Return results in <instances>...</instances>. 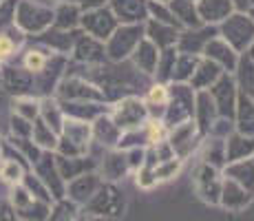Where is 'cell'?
<instances>
[{
  "instance_id": "1",
  "label": "cell",
  "mask_w": 254,
  "mask_h": 221,
  "mask_svg": "<svg viewBox=\"0 0 254 221\" xmlns=\"http://www.w3.org/2000/svg\"><path fill=\"white\" fill-rule=\"evenodd\" d=\"M126 208H128V199H126L124 190L113 181H104L100 186V190L93 195V199L82 208V213L91 215V217L120 221L126 215Z\"/></svg>"
},
{
  "instance_id": "33",
  "label": "cell",
  "mask_w": 254,
  "mask_h": 221,
  "mask_svg": "<svg viewBox=\"0 0 254 221\" xmlns=\"http://www.w3.org/2000/svg\"><path fill=\"white\" fill-rule=\"evenodd\" d=\"M234 131L241 135L254 137V100L239 91L237 111H234Z\"/></svg>"
},
{
  "instance_id": "40",
  "label": "cell",
  "mask_w": 254,
  "mask_h": 221,
  "mask_svg": "<svg viewBox=\"0 0 254 221\" xmlns=\"http://www.w3.org/2000/svg\"><path fill=\"white\" fill-rule=\"evenodd\" d=\"M31 142L42 150H51L56 153V146H58V133L53 129H49L45 122L38 117L33 120V131H31Z\"/></svg>"
},
{
  "instance_id": "19",
  "label": "cell",
  "mask_w": 254,
  "mask_h": 221,
  "mask_svg": "<svg viewBox=\"0 0 254 221\" xmlns=\"http://www.w3.org/2000/svg\"><path fill=\"white\" fill-rule=\"evenodd\" d=\"M148 0H109L111 11L120 24H141L148 20Z\"/></svg>"
},
{
  "instance_id": "28",
  "label": "cell",
  "mask_w": 254,
  "mask_h": 221,
  "mask_svg": "<svg viewBox=\"0 0 254 221\" xmlns=\"http://www.w3.org/2000/svg\"><path fill=\"white\" fill-rule=\"evenodd\" d=\"M223 69L217 65V62H212V60H208V58H199V62H197V69H194V73H192V77H190V82L188 84L194 88V91H208L210 86L214 84V82L219 80V77L223 75Z\"/></svg>"
},
{
  "instance_id": "27",
  "label": "cell",
  "mask_w": 254,
  "mask_h": 221,
  "mask_svg": "<svg viewBox=\"0 0 254 221\" xmlns=\"http://www.w3.org/2000/svg\"><path fill=\"white\" fill-rule=\"evenodd\" d=\"M2 86L16 95H31L33 75L24 67H4L2 69Z\"/></svg>"
},
{
  "instance_id": "44",
  "label": "cell",
  "mask_w": 254,
  "mask_h": 221,
  "mask_svg": "<svg viewBox=\"0 0 254 221\" xmlns=\"http://www.w3.org/2000/svg\"><path fill=\"white\" fill-rule=\"evenodd\" d=\"M201 56H190V53H179L177 62H175V71H173V82H190L197 62Z\"/></svg>"
},
{
  "instance_id": "60",
  "label": "cell",
  "mask_w": 254,
  "mask_h": 221,
  "mask_svg": "<svg viewBox=\"0 0 254 221\" xmlns=\"http://www.w3.org/2000/svg\"><path fill=\"white\" fill-rule=\"evenodd\" d=\"M252 159H254V157H252Z\"/></svg>"
},
{
  "instance_id": "50",
  "label": "cell",
  "mask_w": 254,
  "mask_h": 221,
  "mask_svg": "<svg viewBox=\"0 0 254 221\" xmlns=\"http://www.w3.org/2000/svg\"><path fill=\"white\" fill-rule=\"evenodd\" d=\"M135 184H137V188H141V190L155 188L157 179H155V175H153V168H150V166H141L139 170H135Z\"/></svg>"
},
{
  "instance_id": "54",
  "label": "cell",
  "mask_w": 254,
  "mask_h": 221,
  "mask_svg": "<svg viewBox=\"0 0 254 221\" xmlns=\"http://www.w3.org/2000/svg\"><path fill=\"white\" fill-rule=\"evenodd\" d=\"M246 58H250V60L254 62V40H252V44L248 47V51H246Z\"/></svg>"
},
{
  "instance_id": "51",
  "label": "cell",
  "mask_w": 254,
  "mask_h": 221,
  "mask_svg": "<svg viewBox=\"0 0 254 221\" xmlns=\"http://www.w3.org/2000/svg\"><path fill=\"white\" fill-rule=\"evenodd\" d=\"M0 221H18L16 210L9 204V199H0Z\"/></svg>"
},
{
  "instance_id": "39",
  "label": "cell",
  "mask_w": 254,
  "mask_h": 221,
  "mask_svg": "<svg viewBox=\"0 0 254 221\" xmlns=\"http://www.w3.org/2000/svg\"><path fill=\"white\" fill-rule=\"evenodd\" d=\"M82 217V208L77 204H73L71 199L62 197L56 199L51 206V213H49L47 221H80Z\"/></svg>"
},
{
  "instance_id": "16",
  "label": "cell",
  "mask_w": 254,
  "mask_h": 221,
  "mask_svg": "<svg viewBox=\"0 0 254 221\" xmlns=\"http://www.w3.org/2000/svg\"><path fill=\"white\" fill-rule=\"evenodd\" d=\"M217 33H219V29L217 27H210V24H203V27H197V29H182L175 47H177L179 53L201 56L203 47H206L210 38H214Z\"/></svg>"
},
{
  "instance_id": "48",
  "label": "cell",
  "mask_w": 254,
  "mask_h": 221,
  "mask_svg": "<svg viewBox=\"0 0 254 221\" xmlns=\"http://www.w3.org/2000/svg\"><path fill=\"white\" fill-rule=\"evenodd\" d=\"M148 18L153 20H159V22H166V24H173V27H179V22L175 20L173 11H170V4L168 2H162V0H148ZM182 29V27H179Z\"/></svg>"
},
{
  "instance_id": "24",
  "label": "cell",
  "mask_w": 254,
  "mask_h": 221,
  "mask_svg": "<svg viewBox=\"0 0 254 221\" xmlns=\"http://www.w3.org/2000/svg\"><path fill=\"white\" fill-rule=\"evenodd\" d=\"M56 166H58V173L64 181H71L75 177L89 173V170H97V161L93 159L91 155H82V157H62L56 155Z\"/></svg>"
},
{
  "instance_id": "42",
  "label": "cell",
  "mask_w": 254,
  "mask_h": 221,
  "mask_svg": "<svg viewBox=\"0 0 254 221\" xmlns=\"http://www.w3.org/2000/svg\"><path fill=\"white\" fill-rule=\"evenodd\" d=\"M170 100V86L164 84V82H155V84L148 86V91H146V109H148V115L153 113L155 106H159V111H162V117H164V111H166V104H168Z\"/></svg>"
},
{
  "instance_id": "22",
  "label": "cell",
  "mask_w": 254,
  "mask_h": 221,
  "mask_svg": "<svg viewBox=\"0 0 254 221\" xmlns=\"http://www.w3.org/2000/svg\"><path fill=\"white\" fill-rule=\"evenodd\" d=\"M91 131H93V142H97L102 148H117L122 131L109 113H102L100 117H95L91 122Z\"/></svg>"
},
{
  "instance_id": "10",
  "label": "cell",
  "mask_w": 254,
  "mask_h": 221,
  "mask_svg": "<svg viewBox=\"0 0 254 221\" xmlns=\"http://www.w3.org/2000/svg\"><path fill=\"white\" fill-rule=\"evenodd\" d=\"M117 18L113 16L109 7H93V9H84L80 18V31H84L86 36L97 38V40L106 42L111 38V33L117 29Z\"/></svg>"
},
{
  "instance_id": "55",
  "label": "cell",
  "mask_w": 254,
  "mask_h": 221,
  "mask_svg": "<svg viewBox=\"0 0 254 221\" xmlns=\"http://www.w3.org/2000/svg\"><path fill=\"white\" fill-rule=\"evenodd\" d=\"M248 16H250V18H252V20H254V7L250 9V11H248Z\"/></svg>"
},
{
  "instance_id": "4",
  "label": "cell",
  "mask_w": 254,
  "mask_h": 221,
  "mask_svg": "<svg viewBox=\"0 0 254 221\" xmlns=\"http://www.w3.org/2000/svg\"><path fill=\"white\" fill-rule=\"evenodd\" d=\"M144 38V22L141 24H117V29L111 33V38L104 42L106 58L113 62L128 60L137 44Z\"/></svg>"
},
{
  "instance_id": "14",
  "label": "cell",
  "mask_w": 254,
  "mask_h": 221,
  "mask_svg": "<svg viewBox=\"0 0 254 221\" xmlns=\"http://www.w3.org/2000/svg\"><path fill=\"white\" fill-rule=\"evenodd\" d=\"M199 142H201V133H199L194 120H186L182 124L168 129V144L173 146L179 159H186L199 146Z\"/></svg>"
},
{
  "instance_id": "43",
  "label": "cell",
  "mask_w": 254,
  "mask_h": 221,
  "mask_svg": "<svg viewBox=\"0 0 254 221\" xmlns=\"http://www.w3.org/2000/svg\"><path fill=\"white\" fill-rule=\"evenodd\" d=\"M237 77H239V91L254 100V62L250 58H241L237 67Z\"/></svg>"
},
{
  "instance_id": "29",
  "label": "cell",
  "mask_w": 254,
  "mask_h": 221,
  "mask_svg": "<svg viewBox=\"0 0 254 221\" xmlns=\"http://www.w3.org/2000/svg\"><path fill=\"white\" fill-rule=\"evenodd\" d=\"M159 53L162 51H159V49L144 36L141 38V42L137 44V49L133 51V56H130V62H133V67L137 69V71L144 73V75H155Z\"/></svg>"
},
{
  "instance_id": "2",
  "label": "cell",
  "mask_w": 254,
  "mask_h": 221,
  "mask_svg": "<svg viewBox=\"0 0 254 221\" xmlns=\"http://www.w3.org/2000/svg\"><path fill=\"white\" fill-rule=\"evenodd\" d=\"M53 9L56 4H49L45 0H18L13 24L27 36H40L42 31L53 27Z\"/></svg>"
},
{
  "instance_id": "38",
  "label": "cell",
  "mask_w": 254,
  "mask_h": 221,
  "mask_svg": "<svg viewBox=\"0 0 254 221\" xmlns=\"http://www.w3.org/2000/svg\"><path fill=\"white\" fill-rule=\"evenodd\" d=\"M51 56H53V53L49 51L47 47H42V44L29 47L27 51H24V56H22V67L27 69L31 75H38L40 71H45V67L49 65Z\"/></svg>"
},
{
  "instance_id": "30",
  "label": "cell",
  "mask_w": 254,
  "mask_h": 221,
  "mask_svg": "<svg viewBox=\"0 0 254 221\" xmlns=\"http://www.w3.org/2000/svg\"><path fill=\"white\" fill-rule=\"evenodd\" d=\"M84 9L73 2H58L53 9V27L60 31H77Z\"/></svg>"
},
{
  "instance_id": "21",
  "label": "cell",
  "mask_w": 254,
  "mask_h": 221,
  "mask_svg": "<svg viewBox=\"0 0 254 221\" xmlns=\"http://www.w3.org/2000/svg\"><path fill=\"white\" fill-rule=\"evenodd\" d=\"M219 117V111H217V104H214L212 95H210V91H197V97H194V124H197L199 133L203 135H208L210 129H212V124L217 122Z\"/></svg>"
},
{
  "instance_id": "59",
  "label": "cell",
  "mask_w": 254,
  "mask_h": 221,
  "mask_svg": "<svg viewBox=\"0 0 254 221\" xmlns=\"http://www.w3.org/2000/svg\"><path fill=\"white\" fill-rule=\"evenodd\" d=\"M194 2H197V0H194Z\"/></svg>"
},
{
  "instance_id": "18",
  "label": "cell",
  "mask_w": 254,
  "mask_h": 221,
  "mask_svg": "<svg viewBox=\"0 0 254 221\" xmlns=\"http://www.w3.org/2000/svg\"><path fill=\"white\" fill-rule=\"evenodd\" d=\"M201 56L208 58V60H212V62H217V65L221 67L226 73H234V71H237L239 60H241V58H239V53L234 51V49L226 40H223L219 33L208 40V44L203 47Z\"/></svg>"
},
{
  "instance_id": "46",
  "label": "cell",
  "mask_w": 254,
  "mask_h": 221,
  "mask_svg": "<svg viewBox=\"0 0 254 221\" xmlns=\"http://www.w3.org/2000/svg\"><path fill=\"white\" fill-rule=\"evenodd\" d=\"M182 168H184V159H179V157H173V159L159 161V164L153 168V175H155V179H157V184H162V181L175 179V177L182 173Z\"/></svg>"
},
{
  "instance_id": "35",
  "label": "cell",
  "mask_w": 254,
  "mask_h": 221,
  "mask_svg": "<svg viewBox=\"0 0 254 221\" xmlns=\"http://www.w3.org/2000/svg\"><path fill=\"white\" fill-rule=\"evenodd\" d=\"M223 175L230 177L232 181H237L239 186H243L246 190L254 193V159H239L230 161L223 166Z\"/></svg>"
},
{
  "instance_id": "34",
  "label": "cell",
  "mask_w": 254,
  "mask_h": 221,
  "mask_svg": "<svg viewBox=\"0 0 254 221\" xmlns=\"http://www.w3.org/2000/svg\"><path fill=\"white\" fill-rule=\"evenodd\" d=\"M170 11H173L175 20L179 22V27L184 29H197L203 27L201 18L197 11V2L194 0H170Z\"/></svg>"
},
{
  "instance_id": "20",
  "label": "cell",
  "mask_w": 254,
  "mask_h": 221,
  "mask_svg": "<svg viewBox=\"0 0 254 221\" xmlns=\"http://www.w3.org/2000/svg\"><path fill=\"white\" fill-rule=\"evenodd\" d=\"M97 170L104 177V181H113V184H117V181H122L126 175L133 173L130 164H128V155L122 148H109V153L104 155V159L97 166Z\"/></svg>"
},
{
  "instance_id": "25",
  "label": "cell",
  "mask_w": 254,
  "mask_h": 221,
  "mask_svg": "<svg viewBox=\"0 0 254 221\" xmlns=\"http://www.w3.org/2000/svg\"><path fill=\"white\" fill-rule=\"evenodd\" d=\"M197 11L203 24L219 27L234 11L232 0H197Z\"/></svg>"
},
{
  "instance_id": "11",
  "label": "cell",
  "mask_w": 254,
  "mask_h": 221,
  "mask_svg": "<svg viewBox=\"0 0 254 221\" xmlns=\"http://www.w3.org/2000/svg\"><path fill=\"white\" fill-rule=\"evenodd\" d=\"M212 95L214 104H217L219 117H228L234 120V111H237V97H239V86L237 80L232 77V73H223L212 86L208 88Z\"/></svg>"
},
{
  "instance_id": "6",
  "label": "cell",
  "mask_w": 254,
  "mask_h": 221,
  "mask_svg": "<svg viewBox=\"0 0 254 221\" xmlns=\"http://www.w3.org/2000/svg\"><path fill=\"white\" fill-rule=\"evenodd\" d=\"M113 117V122L120 126V131H130V129H139L148 122V109H146L144 97L137 95H124L113 104V109L109 113Z\"/></svg>"
},
{
  "instance_id": "49",
  "label": "cell",
  "mask_w": 254,
  "mask_h": 221,
  "mask_svg": "<svg viewBox=\"0 0 254 221\" xmlns=\"http://www.w3.org/2000/svg\"><path fill=\"white\" fill-rule=\"evenodd\" d=\"M9 122H11V135H9V137H31L33 122L24 120V117L16 115V113H11Z\"/></svg>"
},
{
  "instance_id": "8",
  "label": "cell",
  "mask_w": 254,
  "mask_h": 221,
  "mask_svg": "<svg viewBox=\"0 0 254 221\" xmlns=\"http://www.w3.org/2000/svg\"><path fill=\"white\" fill-rule=\"evenodd\" d=\"M53 95L60 102H106L102 88L82 75H64Z\"/></svg>"
},
{
  "instance_id": "12",
  "label": "cell",
  "mask_w": 254,
  "mask_h": 221,
  "mask_svg": "<svg viewBox=\"0 0 254 221\" xmlns=\"http://www.w3.org/2000/svg\"><path fill=\"white\" fill-rule=\"evenodd\" d=\"M31 170L42 179V184L47 186V190L51 193L53 201L64 197V190H66V181L60 177L58 173V166H56V153L51 150H45L40 155V159L31 166Z\"/></svg>"
},
{
  "instance_id": "9",
  "label": "cell",
  "mask_w": 254,
  "mask_h": 221,
  "mask_svg": "<svg viewBox=\"0 0 254 221\" xmlns=\"http://www.w3.org/2000/svg\"><path fill=\"white\" fill-rule=\"evenodd\" d=\"M223 186V170L214 168L210 164L199 161L192 173V188L194 195L208 206H219V195Z\"/></svg>"
},
{
  "instance_id": "3",
  "label": "cell",
  "mask_w": 254,
  "mask_h": 221,
  "mask_svg": "<svg viewBox=\"0 0 254 221\" xmlns=\"http://www.w3.org/2000/svg\"><path fill=\"white\" fill-rule=\"evenodd\" d=\"M194 97L197 91L188 84V82H173L170 84V100L164 111V124L168 129L182 124L186 120H192L194 115Z\"/></svg>"
},
{
  "instance_id": "5",
  "label": "cell",
  "mask_w": 254,
  "mask_h": 221,
  "mask_svg": "<svg viewBox=\"0 0 254 221\" xmlns=\"http://www.w3.org/2000/svg\"><path fill=\"white\" fill-rule=\"evenodd\" d=\"M219 36L223 38L237 53L248 51V47L254 40V20L248 13L232 11L221 24H219Z\"/></svg>"
},
{
  "instance_id": "26",
  "label": "cell",
  "mask_w": 254,
  "mask_h": 221,
  "mask_svg": "<svg viewBox=\"0 0 254 221\" xmlns=\"http://www.w3.org/2000/svg\"><path fill=\"white\" fill-rule=\"evenodd\" d=\"M197 150H199V161L223 170V166H226V140L214 135H203Z\"/></svg>"
},
{
  "instance_id": "36",
  "label": "cell",
  "mask_w": 254,
  "mask_h": 221,
  "mask_svg": "<svg viewBox=\"0 0 254 221\" xmlns=\"http://www.w3.org/2000/svg\"><path fill=\"white\" fill-rule=\"evenodd\" d=\"M40 117L42 122L53 129L60 135L62 131V122H64V111H62V104L56 95H47V97H40Z\"/></svg>"
},
{
  "instance_id": "45",
  "label": "cell",
  "mask_w": 254,
  "mask_h": 221,
  "mask_svg": "<svg viewBox=\"0 0 254 221\" xmlns=\"http://www.w3.org/2000/svg\"><path fill=\"white\" fill-rule=\"evenodd\" d=\"M13 113L24 117V120H29V122L38 120V115H40V97L18 95L16 100H13Z\"/></svg>"
},
{
  "instance_id": "58",
  "label": "cell",
  "mask_w": 254,
  "mask_h": 221,
  "mask_svg": "<svg viewBox=\"0 0 254 221\" xmlns=\"http://www.w3.org/2000/svg\"><path fill=\"white\" fill-rule=\"evenodd\" d=\"M0 2H4V0H0Z\"/></svg>"
},
{
  "instance_id": "52",
  "label": "cell",
  "mask_w": 254,
  "mask_h": 221,
  "mask_svg": "<svg viewBox=\"0 0 254 221\" xmlns=\"http://www.w3.org/2000/svg\"><path fill=\"white\" fill-rule=\"evenodd\" d=\"M232 4H234V11L248 13L254 7V0H232Z\"/></svg>"
},
{
  "instance_id": "7",
  "label": "cell",
  "mask_w": 254,
  "mask_h": 221,
  "mask_svg": "<svg viewBox=\"0 0 254 221\" xmlns=\"http://www.w3.org/2000/svg\"><path fill=\"white\" fill-rule=\"evenodd\" d=\"M9 204L16 210L18 221H47L49 213H51V206L42 199H36L22 184L11 186L9 188Z\"/></svg>"
},
{
  "instance_id": "56",
  "label": "cell",
  "mask_w": 254,
  "mask_h": 221,
  "mask_svg": "<svg viewBox=\"0 0 254 221\" xmlns=\"http://www.w3.org/2000/svg\"><path fill=\"white\" fill-rule=\"evenodd\" d=\"M162 2H170V0H162Z\"/></svg>"
},
{
  "instance_id": "47",
  "label": "cell",
  "mask_w": 254,
  "mask_h": 221,
  "mask_svg": "<svg viewBox=\"0 0 254 221\" xmlns=\"http://www.w3.org/2000/svg\"><path fill=\"white\" fill-rule=\"evenodd\" d=\"M22 186H24V188H27L36 199H42V201H47V204H53L51 193H49L47 186L42 184V179H40V177H38L36 173H33V170H27V173H24Z\"/></svg>"
},
{
  "instance_id": "57",
  "label": "cell",
  "mask_w": 254,
  "mask_h": 221,
  "mask_svg": "<svg viewBox=\"0 0 254 221\" xmlns=\"http://www.w3.org/2000/svg\"><path fill=\"white\" fill-rule=\"evenodd\" d=\"M0 146H2V140H0Z\"/></svg>"
},
{
  "instance_id": "31",
  "label": "cell",
  "mask_w": 254,
  "mask_h": 221,
  "mask_svg": "<svg viewBox=\"0 0 254 221\" xmlns=\"http://www.w3.org/2000/svg\"><path fill=\"white\" fill-rule=\"evenodd\" d=\"M24 40H27V33L22 29H18L16 24H9V27L0 29V67L20 51Z\"/></svg>"
},
{
  "instance_id": "23",
  "label": "cell",
  "mask_w": 254,
  "mask_h": 221,
  "mask_svg": "<svg viewBox=\"0 0 254 221\" xmlns=\"http://www.w3.org/2000/svg\"><path fill=\"white\" fill-rule=\"evenodd\" d=\"M179 31H182L179 27L153 20V18H148L144 24V36L148 38L159 51H164V49H168V47H175V44H177V38H179Z\"/></svg>"
},
{
  "instance_id": "17",
  "label": "cell",
  "mask_w": 254,
  "mask_h": 221,
  "mask_svg": "<svg viewBox=\"0 0 254 221\" xmlns=\"http://www.w3.org/2000/svg\"><path fill=\"white\" fill-rule=\"evenodd\" d=\"M254 193L246 190L243 186H239L237 181H232L230 177L223 175V186L221 195H219V208L228 210V213H241L252 204Z\"/></svg>"
},
{
  "instance_id": "41",
  "label": "cell",
  "mask_w": 254,
  "mask_h": 221,
  "mask_svg": "<svg viewBox=\"0 0 254 221\" xmlns=\"http://www.w3.org/2000/svg\"><path fill=\"white\" fill-rule=\"evenodd\" d=\"M177 56H179L177 47H168V49H164V51L159 53L157 69H155V77H157V82H164V84L173 82V71H175Z\"/></svg>"
},
{
  "instance_id": "32",
  "label": "cell",
  "mask_w": 254,
  "mask_h": 221,
  "mask_svg": "<svg viewBox=\"0 0 254 221\" xmlns=\"http://www.w3.org/2000/svg\"><path fill=\"white\" fill-rule=\"evenodd\" d=\"M254 157V137L241 135V133H230L226 137V164L239 159H250Z\"/></svg>"
},
{
  "instance_id": "37",
  "label": "cell",
  "mask_w": 254,
  "mask_h": 221,
  "mask_svg": "<svg viewBox=\"0 0 254 221\" xmlns=\"http://www.w3.org/2000/svg\"><path fill=\"white\" fill-rule=\"evenodd\" d=\"M27 170H31V164L24 159H11V157H0V181L11 186L22 184V177Z\"/></svg>"
},
{
  "instance_id": "53",
  "label": "cell",
  "mask_w": 254,
  "mask_h": 221,
  "mask_svg": "<svg viewBox=\"0 0 254 221\" xmlns=\"http://www.w3.org/2000/svg\"><path fill=\"white\" fill-rule=\"evenodd\" d=\"M80 221H115V219H104V217H91V215H84V213H82Z\"/></svg>"
},
{
  "instance_id": "15",
  "label": "cell",
  "mask_w": 254,
  "mask_h": 221,
  "mask_svg": "<svg viewBox=\"0 0 254 221\" xmlns=\"http://www.w3.org/2000/svg\"><path fill=\"white\" fill-rule=\"evenodd\" d=\"M73 58H75L77 62H82V65H89V67L104 65V60H106L104 42L97 40V38L86 36L84 31L77 29L75 44H73Z\"/></svg>"
},
{
  "instance_id": "13",
  "label": "cell",
  "mask_w": 254,
  "mask_h": 221,
  "mask_svg": "<svg viewBox=\"0 0 254 221\" xmlns=\"http://www.w3.org/2000/svg\"><path fill=\"white\" fill-rule=\"evenodd\" d=\"M102 184H104V177L100 175V170H89V173L66 181L64 197L71 199L73 204H77L80 208H84V206L93 199V195L100 190Z\"/></svg>"
}]
</instances>
